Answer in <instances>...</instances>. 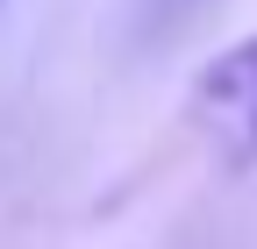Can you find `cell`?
<instances>
[{
    "instance_id": "1",
    "label": "cell",
    "mask_w": 257,
    "mask_h": 249,
    "mask_svg": "<svg viewBox=\"0 0 257 249\" xmlns=\"http://www.w3.org/2000/svg\"><path fill=\"white\" fill-rule=\"evenodd\" d=\"M186 114L229 164H250L257 171V36L229 43L221 57H207L200 78L186 92Z\"/></svg>"
}]
</instances>
